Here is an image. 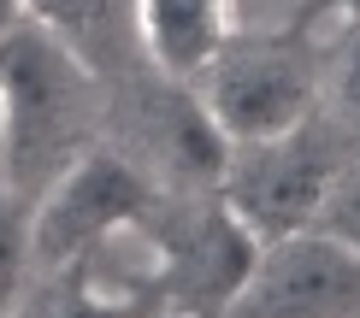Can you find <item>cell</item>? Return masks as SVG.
Instances as JSON below:
<instances>
[{"mask_svg":"<svg viewBox=\"0 0 360 318\" xmlns=\"http://www.w3.org/2000/svg\"><path fill=\"white\" fill-rule=\"evenodd\" d=\"M30 271H36V253H30V201L0 189V318L18 312Z\"/></svg>","mask_w":360,"mask_h":318,"instance_id":"cell-9","label":"cell"},{"mask_svg":"<svg viewBox=\"0 0 360 318\" xmlns=\"http://www.w3.org/2000/svg\"><path fill=\"white\" fill-rule=\"evenodd\" d=\"M313 230H319V236H331L337 248L360 253V147L337 165L331 194H325V206H319V218H313Z\"/></svg>","mask_w":360,"mask_h":318,"instance_id":"cell-10","label":"cell"},{"mask_svg":"<svg viewBox=\"0 0 360 318\" xmlns=\"http://www.w3.org/2000/svg\"><path fill=\"white\" fill-rule=\"evenodd\" d=\"M236 36V0H136V48L166 83H195Z\"/></svg>","mask_w":360,"mask_h":318,"instance_id":"cell-7","label":"cell"},{"mask_svg":"<svg viewBox=\"0 0 360 318\" xmlns=\"http://www.w3.org/2000/svg\"><path fill=\"white\" fill-rule=\"evenodd\" d=\"M154 230H160V248H166L172 312L224 318L236 289L248 283L254 260H260V241L231 218V206H224L219 194L207 206H189L184 218H172V224L154 218Z\"/></svg>","mask_w":360,"mask_h":318,"instance_id":"cell-6","label":"cell"},{"mask_svg":"<svg viewBox=\"0 0 360 318\" xmlns=\"http://www.w3.org/2000/svg\"><path fill=\"white\" fill-rule=\"evenodd\" d=\"M18 6L95 71L112 65L124 41H136V0H18Z\"/></svg>","mask_w":360,"mask_h":318,"instance_id":"cell-8","label":"cell"},{"mask_svg":"<svg viewBox=\"0 0 360 318\" xmlns=\"http://www.w3.org/2000/svg\"><path fill=\"white\" fill-rule=\"evenodd\" d=\"M0 100H6L0 189L36 201L83 147H95L101 71L18 12L12 24H0Z\"/></svg>","mask_w":360,"mask_h":318,"instance_id":"cell-1","label":"cell"},{"mask_svg":"<svg viewBox=\"0 0 360 318\" xmlns=\"http://www.w3.org/2000/svg\"><path fill=\"white\" fill-rule=\"evenodd\" d=\"M207 118L224 130V142H266L319 112L325 95V53L302 29L283 36H231L219 59L189 83Z\"/></svg>","mask_w":360,"mask_h":318,"instance_id":"cell-2","label":"cell"},{"mask_svg":"<svg viewBox=\"0 0 360 318\" xmlns=\"http://www.w3.org/2000/svg\"><path fill=\"white\" fill-rule=\"evenodd\" d=\"M224 318H360V253L319 230L266 241Z\"/></svg>","mask_w":360,"mask_h":318,"instance_id":"cell-5","label":"cell"},{"mask_svg":"<svg viewBox=\"0 0 360 318\" xmlns=\"http://www.w3.org/2000/svg\"><path fill=\"white\" fill-rule=\"evenodd\" d=\"M0 135H6V100H0Z\"/></svg>","mask_w":360,"mask_h":318,"instance_id":"cell-13","label":"cell"},{"mask_svg":"<svg viewBox=\"0 0 360 318\" xmlns=\"http://www.w3.org/2000/svg\"><path fill=\"white\" fill-rule=\"evenodd\" d=\"M148 206H154V189L142 183V171L124 154L95 142L30 201V253H36V265L65 271L77 253H89L101 236L124 230Z\"/></svg>","mask_w":360,"mask_h":318,"instance_id":"cell-4","label":"cell"},{"mask_svg":"<svg viewBox=\"0 0 360 318\" xmlns=\"http://www.w3.org/2000/svg\"><path fill=\"white\" fill-rule=\"evenodd\" d=\"M331 100L342 112V124L360 130V24H349V41L337 53V71H331Z\"/></svg>","mask_w":360,"mask_h":318,"instance_id":"cell-11","label":"cell"},{"mask_svg":"<svg viewBox=\"0 0 360 318\" xmlns=\"http://www.w3.org/2000/svg\"><path fill=\"white\" fill-rule=\"evenodd\" d=\"M342 159L349 154H342L337 130L313 112L307 124H295L283 135L231 147V165H224L213 194L266 248V241L313 230V218H319V206H325V194H331V177H337Z\"/></svg>","mask_w":360,"mask_h":318,"instance_id":"cell-3","label":"cell"},{"mask_svg":"<svg viewBox=\"0 0 360 318\" xmlns=\"http://www.w3.org/2000/svg\"><path fill=\"white\" fill-rule=\"evenodd\" d=\"M166 318H189V312H166Z\"/></svg>","mask_w":360,"mask_h":318,"instance_id":"cell-14","label":"cell"},{"mask_svg":"<svg viewBox=\"0 0 360 318\" xmlns=\"http://www.w3.org/2000/svg\"><path fill=\"white\" fill-rule=\"evenodd\" d=\"M331 6H337L342 24H360V0H331Z\"/></svg>","mask_w":360,"mask_h":318,"instance_id":"cell-12","label":"cell"}]
</instances>
